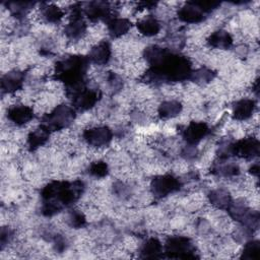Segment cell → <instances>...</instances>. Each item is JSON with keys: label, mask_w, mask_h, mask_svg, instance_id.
Returning a JSON list of instances; mask_svg holds the SVG:
<instances>
[{"label": "cell", "mask_w": 260, "mask_h": 260, "mask_svg": "<svg viewBox=\"0 0 260 260\" xmlns=\"http://www.w3.org/2000/svg\"><path fill=\"white\" fill-rule=\"evenodd\" d=\"M203 11L199 9L193 2H188L178 11V17L187 23H197L203 20Z\"/></svg>", "instance_id": "cell-13"}, {"label": "cell", "mask_w": 260, "mask_h": 260, "mask_svg": "<svg viewBox=\"0 0 260 260\" xmlns=\"http://www.w3.org/2000/svg\"><path fill=\"white\" fill-rule=\"evenodd\" d=\"M182 111V105L178 101H165L157 109L158 116L161 119H170L178 116Z\"/></svg>", "instance_id": "cell-20"}, {"label": "cell", "mask_w": 260, "mask_h": 260, "mask_svg": "<svg viewBox=\"0 0 260 260\" xmlns=\"http://www.w3.org/2000/svg\"><path fill=\"white\" fill-rule=\"evenodd\" d=\"M250 173L254 176H258V174H259V164L258 162L252 165V167L250 168Z\"/></svg>", "instance_id": "cell-27"}, {"label": "cell", "mask_w": 260, "mask_h": 260, "mask_svg": "<svg viewBox=\"0 0 260 260\" xmlns=\"http://www.w3.org/2000/svg\"><path fill=\"white\" fill-rule=\"evenodd\" d=\"M162 246L160 242L155 238L148 239L141 247L140 254L143 258H157L160 257Z\"/></svg>", "instance_id": "cell-22"}, {"label": "cell", "mask_w": 260, "mask_h": 260, "mask_svg": "<svg viewBox=\"0 0 260 260\" xmlns=\"http://www.w3.org/2000/svg\"><path fill=\"white\" fill-rule=\"evenodd\" d=\"M207 42L213 48L229 49L233 45V38L229 31L218 29L209 36Z\"/></svg>", "instance_id": "cell-15"}, {"label": "cell", "mask_w": 260, "mask_h": 260, "mask_svg": "<svg viewBox=\"0 0 260 260\" xmlns=\"http://www.w3.org/2000/svg\"><path fill=\"white\" fill-rule=\"evenodd\" d=\"M87 68V61L83 56H70L56 64V78L66 85L79 87Z\"/></svg>", "instance_id": "cell-2"}, {"label": "cell", "mask_w": 260, "mask_h": 260, "mask_svg": "<svg viewBox=\"0 0 260 260\" xmlns=\"http://www.w3.org/2000/svg\"><path fill=\"white\" fill-rule=\"evenodd\" d=\"M83 184L80 181L73 183L65 181H53L44 187L42 197L44 199L43 212L53 215L60 211L63 206L70 205L79 197Z\"/></svg>", "instance_id": "cell-1"}, {"label": "cell", "mask_w": 260, "mask_h": 260, "mask_svg": "<svg viewBox=\"0 0 260 260\" xmlns=\"http://www.w3.org/2000/svg\"><path fill=\"white\" fill-rule=\"evenodd\" d=\"M7 118L14 124L21 126L34 118V110L25 105H15L8 109Z\"/></svg>", "instance_id": "cell-10"}, {"label": "cell", "mask_w": 260, "mask_h": 260, "mask_svg": "<svg viewBox=\"0 0 260 260\" xmlns=\"http://www.w3.org/2000/svg\"><path fill=\"white\" fill-rule=\"evenodd\" d=\"M259 256V242L258 241H250L245 244L244 249L242 251L241 258L244 259H258Z\"/></svg>", "instance_id": "cell-24"}, {"label": "cell", "mask_w": 260, "mask_h": 260, "mask_svg": "<svg viewBox=\"0 0 260 260\" xmlns=\"http://www.w3.org/2000/svg\"><path fill=\"white\" fill-rule=\"evenodd\" d=\"M256 108V103L252 99H242L236 102L233 108V117L235 120L244 121L249 119Z\"/></svg>", "instance_id": "cell-11"}, {"label": "cell", "mask_w": 260, "mask_h": 260, "mask_svg": "<svg viewBox=\"0 0 260 260\" xmlns=\"http://www.w3.org/2000/svg\"><path fill=\"white\" fill-rule=\"evenodd\" d=\"M75 112L66 105L57 106L52 112L43 117V126L49 131L62 130L68 127L74 120Z\"/></svg>", "instance_id": "cell-3"}, {"label": "cell", "mask_w": 260, "mask_h": 260, "mask_svg": "<svg viewBox=\"0 0 260 260\" xmlns=\"http://www.w3.org/2000/svg\"><path fill=\"white\" fill-rule=\"evenodd\" d=\"M111 47L108 42H101L89 51V60L96 65H105L111 58Z\"/></svg>", "instance_id": "cell-12"}, {"label": "cell", "mask_w": 260, "mask_h": 260, "mask_svg": "<svg viewBox=\"0 0 260 260\" xmlns=\"http://www.w3.org/2000/svg\"><path fill=\"white\" fill-rule=\"evenodd\" d=\"M98 100L99 95L95 90L84 87H78L74 89L72 103L76 109L80 111H85L92 108L98 102Z\"/></svg>", "instance_id": "cell-8"}, {"label": "cell", "mask_w": 260, "mask_h": 260, "mask_svg": "<svg viewBox=\"0 0 260 260\" xmlns=\"http://www.w3.org/2000/svg\"><path fill=\"white\" fill-rule=\"evenodd\" d=\"M210 203L219 209H228L232 204V198L228 191L222 189L213 190L208 195Z\"/></svg>", "instance_id": "cell-21"}, {"label": "cell", "mask_w": 260, "mask_h": 260, "mask_svg": "<svg viewBox=\"0 0 260 260\" xmlns=\"http://www.w3.org/2000/svg\"><path fill=\"white\" fill-rule=\"evenodd\" d=\"M85 221L86 220H85L83 213H81L77 210L72 211L69 215V223L72 228H75V229L82 228L85 224Z\"/></svg>", "instance_id": "cell-26"}, {"label": "cell", "mask_w": 260, "mask_h": 260, "mask_svg": "<svg viewBox=\"0 0 260 260\" xmlns=\"http://www.w3.org/2000/svg\"><path fill=\"white\" fill-rule=\"evenodd\" d=\"M84 140L91 146H106L112 140V131L107 126H95L84 130Z\"/></svg>", "instance_id": "cell-7"}, {"label": "cell", "mask_w": 260, "mask_h": 260, "mask_svg": "<svg viewBox=\"0 0 260 260\" xmlns=\"http://www.w3.org/2000/svg\"><path fill=\"white\" fill-rule=\"evenodd\" d=\"M23 83V74L19 71H10L2 77V89L8 93L19 90Z\"/></svg>", "instance_id": "cell-14"}, {"label": "cell", "mask_w": 260, "mask_h": 260, "mask_svg": "<svg viewBox=\"0 0 260 260\" xmlns=\"http://www.w3.org/2000/svg\"><path fill=\"white\" fill-rule=\"evenodd\" d=\"M138 31L146 37H152L158 34L160 30V24L157 21L156 18L152 16H147L144 17L143 19L139 20L136 24Z\"/></svg>", "instance_id": "cell-19"}, {"label": "cell", "mask_w": 260, "mask_h": 260, "mask_svg": "<svg viewBox=\"0 0 260 260\" xmlns=\"http://www.w3.org/2000/svg\"><path fill=\"white\" fill-rule=\"evenodd\" d=\"M89 174L95 178H103L108 174V165L103 160H98L89 166Z\"/></svg>", "instance_id": "cell-25"}, {"label": "cell", "mask_w": 260, "mask_h": 260, "mask_svg": "<svg viewBox=\"0 0 260 260\" xmlns=\"http://www.w3.org/2000/svg\"><path fill=\"white\" fill-rule=\"evenodd\" d=\"M232 154L250 159L259 154V141L255 137H245L232 144Z\"/></svg>", "instance_id": "cell-6"}, {"label": "cell", "mask_w": 260, "mask_h": 260, "mask_svg": "<svg viewBox=\"0 0 260 260\" xmlns=\"http://www.w3.org/2000/svg\"><path fill=\"white\" fill-rule=\"evenodd\" d=\"M41 16L47 22L55 23L62 19V17L64 16V11L62 10V8L56 5L50 4V5H46L41 9Z\"/></svg>", "instance_id": "cell-23"}, {"label": "cell", "mask_w": 260, "mask_h": 260, "mask_svg": "<svg viewBox=\"0 0 260 260\" xmlns=\"http://www.w3.org/2000/svg\"><path fill=\"white\" fill-rule=\"evenodd\" d=\"M209 132V128L204 122H190L183 132V138L190 145L200 142Z\"/></svg>", "instance_id": "cell-9"}, {"label": "cell", "mask_w": 260, "mask_h": 260, "mask_svg": "<svg viewBox=\"0 0 260 260\" xmlns=\"http://www.w3.org/2000/svg\"><path fill=\"white\" fill-rule=\"evenodd\" d=\"M50 131L41 125L39 128L31 131L27 136V146L30 150H36L40 146L44 145L49 138Z\"/></svg>", "instance_id": "cell-16"}, {"label": "cell", "mask_w": 260, "mask_h": 260, "mask_svg": "<svg viewBox=\"0 0 260 260\" xmlns=\"http://www.w3.org/2000/svg\"><path fill=\"white\" fill-rule=\"evenodd\" d=\"M166 254L172 258H195V247L190 239L183 236L171 237L165 245Z\"/></svg>", "instance_id": "cell-4"}, {"label": "cell", "mask_w": 260, "mask_h": 260, "mask_svg": "<svg viewBox=\"0 0 260 260\" xmlns=\"http://www.w3.org/2000/svg\"><path fill=\"white\" fill-rule=\"evenodd\" d=\"M108 31L113 38H119L125 35L131 26V23L126 18H110L107 22Z\"/></svg>", "instance_id": "cell-17"}, {"label": "cell", "mask_w": 260, "mask_h": 260, "mask_svg": "<svg viewBox=\"0 0 260 260\" xmlns=\"http://www.w3.org/2000/svg\"><path fill=\"white\" fill-rule=\"evenodd\" d=\"M150 189L155 197L161 198L179 190L180 182L173 175H159L152 179Z\"/></svg>", "instance_id": "cell-5"}, {"label": "cell", "mask_w": 260, "mask_h": 260, "mask_svg": "<svg viewBox=\"0 0 260 260\" xmlns=\"http://www.w3.org/2000/svg\"><path fill=\"white\" fill-rule=\"evenodd\" d=\"M85 14L91 20L108 18L110 14V7L108 3L105 2H91L85 9Z\"/></svg>", "instance_id": "cell-18"}]
</instances>
